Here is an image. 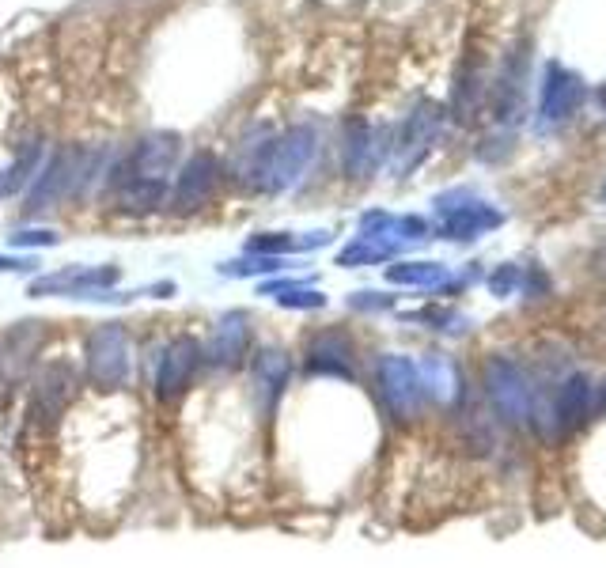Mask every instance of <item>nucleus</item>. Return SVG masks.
<instances>
[{"label":"nucleus","instance_id":"0eeeda50","mask_svg":"<svg viewBox=\"0 0 606 568\" xmlns=\"http://www.w3.org/2000/svg\"><path fill=\"white\" fill-rule=\"evenodd\" d=\"M436 213H440V231L447 239H478L485 231H493L500 224V213L493 205H485L482 197H474L470 190H451V194L436 197Z\"/></svg>","mask_w":606,"mask_h":568},{"label":"nucleus","instance_id":"f8f14e48","mask_svg":"<svg viewBox=\"0 0 606 568\" xmlns=\"http://www.w3.org/2000/svg\"><path fill=\"white\" fill-rule=\"evenodd\" d=\"M440 125H444V114H440L436 103H421V107L406 118L402 133H398L391 144L394 171H398V175H406L410 167H417V163L425 160V152L436 144V137H440Z\"/></svg>","mask_w":606,"mask_h":568},{"label":"nucleus","instance_id":"aec40b11","mask_svg":"<svg viewBox=\"0 0 606 568\" xmlns=\"http://www.w3.org/2000/svg\"><path fill=\"white\" fill-rule=\"evenodd\" d=\"M12 247H57V231H46V228H35V231H16L8 239Z\"/></svg>","mask_w":606,"mask_h":568},{"label":"nucleus","instance_id":"4468645a","mask_svg":"<svg viewBox=\"0 0 606 568\" xmlns=\"http://www.w3.org/2000/svg\"><path fill=\"white\" fill-rule=\"evenodd\" d=\"M387 152H391V144H387L383 129H375L368 122L349 125V133H345V171L353 178H372Z\"/></svg>","mask_w":606,"mask_h":568},{"label":"nucleus","instance_id":"4be33fe9","mask_svg":"<svg viewBox=\"0 0 606 568\" xmlns=\"http://www.w3.org/2000/svg\"><path fill=\"white\" fill-rule=\"evenodd\" d=\"M379 292H357V296H349V307H364V311H379V307H391L394 300H375Z\"/></svg>","mask_w":606,"mask_h":568},{"label":"nucleus","instance_id":"7ed1b4c3","mask_svg":"<svg viewBox=\"0 0 606 568\" xmlns=\"http://www.w3.org/2000/svg\"><path fill=\"white\" fill-rule=\"evenodd\" d=\"M485 394L508 425H527L535 417V387L531 379L523 375L519 364L504 360V356H493L485 364Z\"/></svg>","mask_w":606,"mask_h":568},{"label":"nucleus","instance_id":"f3484780","mask_svg":"<svg viewBox=\"0 0 606 568\" xmlns=\"http://www.w3.org/2000/svg\"><path fill=\"white\" fill-rule=\"evenodd\" d=\"M394 284H413V288H436L447 281V269L440 262H398L387 269Z\"/></svg>","mask_w":606,"mask_h":568},{"label":"nucleus","instance_id":"20e7f679","mask_svg":"<svg viewBox=\"0 0 606 568\" xmlns=\"http://www.w3.org/2000/svg\"><path fill=\"white\" fill-rule=\"evenodd\" d=\"M175 160H179V137L152 133V137L133 144V152L114 167L110 186H122V182H160V186H171Z\"/></svg>","mask_w":606,"mask_h":568},{"label":"nucleus","instance_id":"412c9836","mask_svg":"<svg viewBox=\"0 0 606 568\" xmlns=\"http://www.w3.org/2000/svg\"><path fill=\"white\" fill-rule=\"evenodd\" d=\"M38 262L35 258H8V254H0V273H35Z\"/></svg>","mask_w":606,"mask_h":568},{"label":"nucleus","instance_id":"6ab92c4d","mask_svg":"<svg viewBox=\"0 0 606 568\" xmlns=\"http://www.w3.org/2000/svg\"><path fill=\"white\" fill-rule=\"evenodd\" d=\"M288 269L285 258H273V254H250L243 262H228V266H220L224 277H262V273H281Z\"/></svg>","mask_w":606,"mask_h":568},{"label":"nucleus","instance_id":"6e6552de","mask_svg":"<svg viewBox=\"0 0 606 568\" xmlns=\"http://www.w3.org/2000/svg\"><path fill=\"white\" fill-rule=\"evenodd\" d=\"M76 394H80V372L69 360H54L38 375L35 398H31V421L42 428H54L65 417V409L76 402Z\"/></svg>","mask_w":606,"mask_h":568},{"label":"nucleus","instance_id":"f03ea898","mask_svg":"<svg viewBox=\"0 0 606 568\" xmlns=\"http://www.w3.org/2000/svg\"><path fill=\"white\" fill-rule=\"evenodd\" d=\"M84 375L91 387L99 391H114L129 379V338L125 326L118 322H103L95 326L84 341Z\"/></svg>","mask_w":606,"mask_h":568},{"label":"nucleus","instance_id":"f257e3e1","mask_svg":"<svg viewBox=\"0 0 606 568\" xmlns=\"http://www.w3.org/2000/svg\"><path fill=\"white\" fill-rule=\"evenodd\" d=\"M319 133L315 125H292L281 137H266L262 144H243V178H250L254 190L281 194L292 182H300L307 163L315 160Z\"/></svg>","mask_w":606,"mask_h":568},{"label":"nucleus","instance_id":"39448f33","mask_svg":"<svg viewBox=\"0 0 606 568\" xmlns=\"http://www.w3.org/2000/svg\"><path fill=\"white\" fill-rule=\"evenodd\" d=\"M80 178H84V148L80 144H65V148H57L50 163L42 167L31 182V194H27V213H42V209H54L57 201H65V197L80 186Z\"/></svg>","mask_w":606,"mask_h":568},{"label":"nucleus","instance_id":"a211bd4d","mask_svg":"<svg viewBox=\"0 0 606 568\" xmlns=\"http://www.w3.org/2000/svg\"><path fill=\"white\" fill-rule=\"evenodd\" d=\"M266 296H277L281 307H296V311H315V307H326V296L319 288H307V284H266L262 288Z\"/></svg>","mask_w":606,"mask_h":568},{"label":"nucleus","instance_id":"dca6fc26","mask_svg":"<svg viewBox=\"0 0 606 568\" xmlns=\"http://www.w3.org/2000/svg\"><path fill=\"white\" fill-rule=\"evenodd\" d=\"M254 372H258V387H262V406L273 409L292 379V360L281 349H262L254 360Z\"/></svg>","mask_w":606,"mask_h":568},{"label":"nucleus","instance_id":"5701e85b","mask_svg":"<svg viewBox=\"0 0 606 568\" xmlns=\"http://www.w3.org/2000/svg\"><path fill=\"white\" fill-rule=\"evenodd\" d=\"M603 197H606V186H603Z\"/></svg>","mask_w":606,"mask_h":568},{"label":"nucleus","instance_id":"9d476101","mask_svg":"<svg viewBox=\"0 0 606 568\" xmlns=\"http://www.w3.org/2000/svg\"><path fill=\"white\" fill-rule=\"evenodd\" d=\"M580 103H584V80H580V72L550 61V65H546V76H542V91H538V125H542V129L565 125L572 114L580 110Z\"/></svg>","mask_w":606,"mask_h":568},{"label":"nucleus","instance_id":"423d86ee","mask_svg":"<svg viewBox=\"0 0 606 568\" xmlns=\"http://www.w3.org/2000/svg\"><path fill=\"white\" fill-rule=\"evenodd\" d=\"M379 394H383V406L391 409L398 421H413L421 406H425V383H421V368L406 360V356H383L379 360V372H375Z\"/></svg>","mask_w":606,"mask_h":568},{"label":"nucleus","instance_id":"1a4fd4ad","mask_svg":"<svg viewBox=\"0 0 606 568\" xmlns=\"http://www.w3.org/2000/svg\"><path fill=\"white\" fill-rule=\"evenodd\" d=\"M220 182H224V167L213 152H197L182 163L179 178H175V190H171V209L175 213H197L205 209L216 194H220Z\"/></svg>","mask_w":606,"mask_h":568},{"label":"nucleus","instance_id":"ddd939ff","mask_svg":"<svg viewBox=\"0 0 606 568\" xmlns=\"http://www.w3.org/2000/svg\"><path fill=\"white\" fill-rule=\"evenodd\" d=\"M250 353V326L247 315H224V319L213 326V334L201 349V360H209L213 368H239L243 356Z\"/></svg>","mask_w":606,"mask_h":568},{"label":"nucleus","instance_id":"2eb2a0df","mask_svg":"<svg viewBox=\"0 0 606 568\" xmlns=\"http://www.w3.org/2000/svg\"><path fill=\"white\" fill-rule=\"evenodd\" d=\"M307 372L311 375H338V379H353L357 364H353V341L341 330H322L307 345Z\"/></svg>","mask_w":606,"mask_h":568},{"label":"nucleus","instance_id":"9b49d317","mask_svg":"<svg viewBox=\"0 0 606 568\" xmlns=\"http://www.w3.org/2000/svg\"><path fill=\"white\" fill-rule=\"evenodd\" d=\"M201 368V345L194 338H175L163 345L156 364V394L160 402H175L194 387V375Z\"/></svg>","mask_w":606,"mask_h":568}]
</instances>
